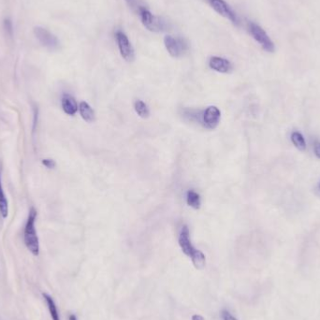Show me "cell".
<instances>
[{
  "label": "cell",
  "instance_id": "6da1fadb",
  "mask_svg": "<svg viewBox=\"0 0 320 320\" xmlns=\"http://www.w3.org/2000/svg\"><path fill=\"white\" fill-rule=\"evenodd\" d=\"M178 242H179V245L182 249L183 253L185 256L190 258L195 268L201 270L205 267V264H206L205 255L200 250L195 248L194 245L192 244L190 231H189V229L187 226H183L180 234H179Z\"/></svg>",
  "mask_w": 320,
  "mask_h": 320
},
{
  "label": "cell",
  "instance_id": "7c38bea8",
  "mask_svg": "<svg viewBox=\"0 0 320 320\" xmlns=\"http://www.w3.org/2000/svg\"><path fill=\"white\" fill-rule=\"evenodd\" d=\"M79 112L81 114V117L87 123H93L95 121V111L89 104L87 103V101H82L79 104Z\"/></svg>",
  "mask_w": 320,
  "mask_h": 320
},
{
  "label": "cell",
  "instance_id": "ac0fdd59",
  "mask_svg": "<svg viewBox=\"0 0 320 320\" xmlns=\"http://www.w3.org/2000/svg\"><path fill=\"white\" fill-rule=\"evenodd\" d=\"M126 3L128 4V6L130 7V9H132L134 12H136L138 14V10L143 7V5H141L139 0H125Z\"/></svg>",
  "mask_w": 320,
  "mask_h": 320
},
{
  "label": "cell",
  "instance_id": "cb8c5ba5",
  "mask_svg": "<svg viewBox=\"0 0 320 320\" xmlns=\"http://www.w3.org/2000/svg\"><path fill=\"white\" fill-rule=\"evenodd\" d=\"M69 320H78V319L75 315H70L69 317Z\"/></svg>",
  "mask_w": 320,
  "mask_h": 320
},
{
  "label": "cell",
  "instance_id": "52a82bcc",
  "mask_svg": "<svg viewBox=\"0 0 320 320\" xmlns=\"http://www.w3.org/2000/svg\"><path fill=\"white\" fill-rule=\"evenodd\" d=\"M207 1L210 6L215 9V11L219 15L229 19L235 26H238L240 24V20L237 16L236 12L225 0H207Z\"/></svg>",
  "mask_w": 320,
  "mask_h": 320
},
{
  "label": "cell",
  "instance_id": "30bf717a",
  "mask_svg": "<svg viewBox=\"0 0 320 320\" xmlns=\"http://www.w3.org/2000/svg\"><path fill=\"white\" fill-rule=\"evenodd\" d=\"M210 69L219 73H230L233 70V65L229 60L220 56H212L209 60Z\"/></svg>",
  "mask_w": 320,
  "mask_h": 320
},
{
  "label": "cell",
  "instance_id": "ba28073f",
  "mask_svg": "<svg viewBox=\"0 0 320 320\" xmlns=\"http://www.w3.org/2000/svg\"><path fill=\"white\" fill-rule=\"evenodd\" d=\"M34 34L39 40L41 44L49 50H56L59 48L60 43L58 39L52 34L49 30L42 26H36L34 28Z\"/></svg>",
  "mask_w": 320,
  "mask_h": 320
},
{
  "label": "cell",
  "instance_id": "277c9868",
  "mask_svg": "<svg viewBox=\"0 0 320 320\" xmlns=\"http://www.w3.org/2000/svg\"><path fill=\"white\" fill-rule=\"evenodd\" d=\"M247 26H248V31L251 34L253 39L260 44V46L263 48V50L268 52H274L275 50L274 44L269 37V35L266 33V31L261 26L253 22H249Z\"/></svg>",
  "mask_w": 320,
  "mask_h": 320
},
{
  "label": "cell",
  "instance_id": "9c48e42d",
  "mask_svg": "<svg viewBox=\"0 0 320 320\" xmlns=\"http://www.w3.org/2000/svg\"><path fill=\"white\" fill-rule=\"evenodd\" d=\"M221 120V111L217 106H209L202 113V124L208 130H215Z\"/></svg>",
  "mask_w": 320,
  "mask_h": 320
},
{
  "label": "cell",
  "instance_id": "7402d4cb",
  "mask_svg": "<svg viewBox=\"0 0 320 320\" xmlns=\"http://www.w3.org/2000/svg\"><path fill=\"white\" fill-rule=\"evenodd\" d=\"M315 155L320 159V142L317 143L315 146Z\"/></svg>",
  "mask_w": 320,
  "mask_h": 320
},
{
  "label": "cell",
  "instance_id": "d6986e66",
  "mask_svg": "<svg viewBox=\"0 0 320 320\" xmlns=\"http://www.w3.org/2000/svg\"><path fill=\"white\" fill-rule=\"evenodd\" d=\"M4 28L7 32V35H9V37L12 36V32H13V28H12V23L10 22L9 19H6L4 21Z\"/></svg>",
  "mask_w": 320,
  "mask_h": 320
},
{
  "label": "cell",
  "instance_id": "44dd1931",
  "mask_svg": "<svg viewBox=\"0 0 320 320\" xmlns=\"http://www.w3.org/2000/svg\"><path fill=\"white\" fill-rule=\"evenodd\" d=\"M222 319L223 320H238L236 318H234L233 316L229 311L222 312Z\"/></svg>",
  "mask_w": 320,
  "mask_h": 320
},
{
  "label": "cell",
  "instance_id": "7a4b0ae2",
  "mask_svg": "<svg viewBox=\"0 0 320 320\" xmlns=\"http://www.w3.org/2000/svg\"><path fill=\"white\" fill-rule=\"evenodd\" d=\"M38 217L37 210L34 207L30 208L28 217L26 220L25 229H24V242L26 248L31 252L34 256L40 254V241L36 230V219Z\"/></svg>",
  "mask_w": 320,
  "mask_h": 320
},
{
  "label": "cell",
  "instance_id": "5b68a950",
  "mask_svg": "<svg viewBox=\"0 0 320 320\" xmlns=\"http://www.w3.org/2000/svg\"><path fill=\"white\" fill-rule=\"evenodd\" d=\"M164 44L170 55L174 58L181 57L188 50V44L185 40L181 38H175L170 35L165 37Z\"/></svg>",
  "mask_w": 320,
  "mask_h": 320
},
{
  "label": "cell",
  "instance_id": "5bb4252c",
  "mask_svg": "<svg viewBox=\"0 0 320 320\" xmlns=\"http://www.w3.org/2000/svg\"><path fill=\"white\" fill-rule=\"evenodd\" d=\"M134 110L141 118H148L150 116V110L148 108L147 104L140 99H137L134 102Z\"/></svg>",
  "mask_w": 320,
  "mask_h": 320
},
{
  "label": "cell",
  "instance_id": "8fae6325",
  "mask_svg": "<svg viewBox=\"0 0 320 320\" xmlns=\"http://www.w3.org/2000/svg\"><path fill=\"white\" fill-rule=\"evenodd\" d=\"M61 105L64 113L69 116L75 115L79 110L78 104L76 99L69 94H64L61 98Z\"/></svg>",
  "mask_w": 320,
  "mask_h": 320
},
{
  "label": "cell",
  "instance_id": "8992f818",
  "mask_svg": "<svg viewBox=\"0 0 320 320\" xmlns=\"http://www.w3.org/2000/svg\"><path fill=\"white\" fill-rule=\"evenodd\" d=\"M114 36L123 59L130 63L133 62L135 59V52H134L133 46L131 45V43L129 40V37L122 30H117L114 33Z\"/></svg>",
  "mask_w": 320,
  "mask_h": 320
},
{
  "label": "cell",
  "instance_id": "e0dca14e",
  "mask_svg": "<svg viewBox=\"0 0 320 320\" xmlns=\"http://www.w3.org/2000/svg\"><path fill=\"white\" fill-rule=\"evenodd\" d=\"M0 214L3 218H6L8 217L9 214V205H8V200L6 199L5 193L2 187L1 183V178H0Z\"/></svg>",
  "mask_w": 320,
  "mask_h": 320
},
{
  "label": "cell",
  "instance_id": "603a6c76",
  "mask_svg": "<svg viewBox=\"0 0 320 320\" xmlns=\"http://www.w3.org/2000/svg\"><path fill=\"white\" fill-rule=\"evenodd\" d=\"M192 320H204V318L203 317H201L200 315H194V316H192V319H191Z\"/></svg>",
  "mask_w": 320,
  "mask_h": 320
},
{
  "label": "cell",
  "instance_id": "2e32d148",
  "mask_svg": "<svg viewBox=\"0 0 320 320\" xmlns=\"http://www.w3.org/2000/svg\"><path fill=\"white\" fill-rule=\"evenodd\" d=\"M291 141L295 147L300 151H305L306 149V141L303 134L299 131H294L291 134Z\"/></svg>",
  "mask_w": 320,
  "mask_h": 320
},
{
  "label": "cell",
  "instance_id": "9a60e30c",
  "mask_svg": "<svg viewBox=\"0 0 320 320\" xmlns=\"http://www.w3.org/2000/svg\"><path fill=\"white\" fill-rule=\"evenodd\" d=\"M43 295H44L45 302L47 303V306H48V309H49V312H50V315H51L52 320H60V319H59L58 310H57V307H56V305H55L54 301L52 300V297H51L50 295L47 294V293H44Z\"/></svg>",
  "mask_w": 320,
  "mask_h": 320
},
{
  "label": "cell",
  "instance_id": "3957f363",
  "mask_svg": "<svg viewBox=\"0 0 320 320\" xmlns=\"http://www.w3.org/2000/svg\"><path fill=\"white\" fill-rule=\"evenodd\" d=\"M138 15L140 18L141 24L151 32H162L167 28V25L162 18L153 14L146 7H141L138 10Z\"/></svg>",
  "mask_w": 320,
  "mask_h": 320
},
{
  "label": "cell",
  "instance_id": "4fadbf2b",
  "mask_svg": "<svg viewBox=\"0 0 320 320\" xmlns=\"http://www.w3.org/2000/svg\"><path fill=\"white\" fill-rule=\"evenodd\" d=\"M186 203L188 206L191 208L195 209V210H199L201 205V199H200V196L199 193H197L196 191L190 189L187 191L186 193Z\"/></svg>",
  "mask_w": 320,
  "mask_h": 320
},
{
  "label": "cell",
  "instance_id": "d4e9b609",
  "mask_svg": "<svg viewBox=\"0 0 320 320\" xmlns=\"http://www.w3.org/2000/svg\"></svg>",
  "mask_w": 320,
  "mask_h": 320
},
{
  "label": "cell",
  "instance_id": "ffe728a7",
  "mask_svg": "<svg viewBox=\"0 0 320 320\" xmlns=\"http://www.w3.org/2000/svg\"><path fill=\"white\" fill-rule=\"evenodd\" d=\"M43 164L47 168V169H54L56 167V163L53 159H51V158H44L43 160Z\"/></svg>",
  "mask_w": 320,
  "mask_h": 320
}]
</instances>
